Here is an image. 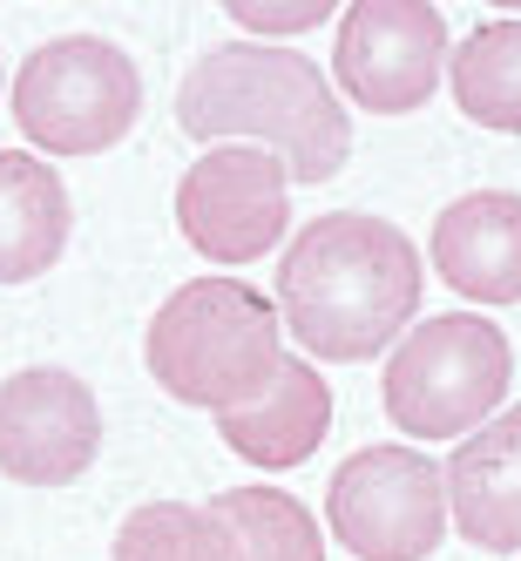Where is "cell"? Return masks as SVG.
I'll use <instances>...</instances> for the list:
<instances>
[{
	"label": "cell",
	"instance_id": "6da1fadb",
	"mask_svg": "<svg viewBox=\"0 0 521 561\" xmlns=\"http://www.w3.org/2000/svg\"><path fill=\"white\" fill-rule=\"evenodd\" d=\"M420 277V251L399 224L332 210L312 217L278 264V318L312 358L359 366L414 332Z\"/></svg>",
	"mask_w": 521,
	"mask_h": 561
},
{
	"label": "cell",
	"instance_id": "7a4b0ae2",
	"mask_svg": "<svg viewBox=\"0 0 521 561\" xmlns=\"http://www.w3.org/2000/svg\"><path fill=\"white\" fill-rule=\"evenodd\" d=\"M177 129L190 142H251L292 170V183H332L352 156V123L318 61L271 42H224L183 75Z\"/></svg>",
	"mask_w": 521,
	"mask_h": 561
},
{
	"label": "cell",
	"instance_id": "3957f363",
	"mask_svg": "<svg viewBox=\"0 0 521 561\" xmlns=\"http://www.w3.org/2000/svg\"><path fill=\"white\" fill-rule=\"evenodd\" d=\"M143 358L177 407L230 413L271 386L278 358H285V318L245 277H196L156 305Z\"/></svg>",
	"mask_w": 521,
	"mask_h": 561
},
{
	"label": "cell",
	"instance_id": "277c9868",
	"mask_svg": "<svg viewBox=\"0 0 521 561\" xmlns=\"http://www.w3.org/2000/svg\"><path fill=\"white\" fill-rule=\"evenodd\" d=\"M514 352L508 332L474 311H440L414 325L386 358V420L414 439H467L508 399Z\"/></svg>",
	"mask_w": 521,
	"mask_h": 561
},
{
	"label": "cell",
	"instance_id": "5b68a950",
	"mask_svg": "<svg viewBox=\"0 0 521 561\" xmlns=\"http://www.w3.org/2000/svg\"><path fill=\"white\" fill-rule=\"evenodd\" d=\"M143 115L136 61L102 34H61L34 48L14 75V123L48 156H102Z\"/></svg>",
	"mask_w": 521,
	"mask_h": 561
},
{
	"label": "cell",
	"instance_id": "8992f818",
	"mask_svg": "<svg viewBox=\"0 0 521 561\" xmlns=\"http://www.w3.org/2000/svg\"><path fill=\"white\" fill-rule=\"evenodd\" d=\"M326 520L359 561H427L448 535V473L420 447H359L326 488Z\"/></svg>",
	"mask_w": 521,
	"mask_h": 561
},
{
	"label": "cell",
	"instance_id": "52a82bcc",
	"mask_svg": "<svg viewBox=\"0 0 521 561\" xmlns=\"http://www.w3.org/2000/svg\"><path fill=\"white\" fill-rule=\"evenodd\" d=\"M177 230L211 264H251L292 230V170L271 149L217 142L177 183Z\"/></svg>",
	"mask_w": 521,
	"mask_h": 561
},
{
	"label": "cell",
	"instance_id": "ba28073f",
	"mask_svg": "<svg viewBox=\"0 0 521 561\" xmlns=\"http://www.w3.org/2000/svg\"><path fill=\"white\" fill-rule=\"evenodd\" d=\"M448 21L433 0H352L332 42L339 89L373 115H414L448 75Z\"/></svg>",
	"mask_w": 521,
	"mask_h": 561
},
{
	"label": "cell",
	"instance_id": "9c48e42d",
	"mask_svg": "<svg viewBox=\"0 0 521 561\" xmlns=\"http://www.w3.org/2000/svg\"><path fill=\"white\" fill-rule=\"evenodd\" d=\"M102 454L95 392L61 366H27L0 379V473L21 488H68Z\"/></svg>",
	"mask_w": 521,
	"mask_h": 561
},
{
	"label": "cell",
	"instance_id": "30bf717a",
	"mask_svg": "<svg viewBox=\"0 0 521 561\" xmlns=\"http://www.w3.org/2000/svg\"><path fill=\"white\" fill-rule=\"evenodd\" d=\"M440 285L474 305H521V196L467 190L433 217Z\"/></svg>",
	"mask_w": 521,
	"mask_h": 561
},
{
	"label": "cell",
	"instance_id": "8fae6325",
	"mask_svg": "<svg viewBox=\"0 0 521 561\" xmlns=\"http://www.w3.org/2000/svg\"><path fill=\"white\" fill-rule=\"evenodd\" d=\"M440 473L454 528L488 554H521V407H501L488 426H474Z\"/></svg>",
	"mask_w": 521,
	"mask_h": 561
},
{
	"label": "cell",
	"instance_id": "7c38bea8",
	"mask_svg": "<svg viewBox=\"0 0 521 561\" xmlns=\"http://www.w3.org/2000/svg\"><path fill=\"white\" fill-rule=\"evenodd\" d=\"M326 426H332V386L318 379L312 358H278L271 386L251 399V407L217 413L224 447L237 460L264 467V473H285V467L312 460L318 439H326Z\"/></svg>",
	"mask_w": 521,
	"mask_h": 561
},
{
	"label": "cell",
	"instance_id": "4fadbf2b",
	"mask_svg": "<svg viewBox=\"0 0 521 561\" xmlns=\"http://www.w3.org/2000/svg\"><path fill=\"white\" fill-rule=\"evenodd\" d=\"M68 183L55 163L27 149H0V285H27V277L55 271L68 251Z\"/></svg>",
	"mask_w": 521,
	"mask_h": 561
},
{
	"label": "cell",
	"instance_id": "5bb4252c",
	"mask_svg": "<svg viewBox=\"0 0 521 561\" xmlns=\"http://www.w3.org/2000/svg\"><path fill=\"white\" fill-rule=\"evenodd\" d=\"M448 82L467 123L521 136V21H480L448 55Z\"/></svg>",
	"mask_w": 521,
	"mask_h": 561
},
{
	"label": "cell",
	"instance_id": "9a60e30c",
	"mask_svg": "<svg viewBox=\"0 0 521 561\" xmlns=\"http://www.w3.org/2000/svg\"><path fill=\"white\" fill-rule=\"evenodd\" d=\"M211 514L230 528L237 561H326L312 507L292 501L285 488H230L211 501Z\"/></svg>",
	"mask_w": 521,
	"mask_h": 561
},
{
	"label": "cell",
	"instance_id": "2e32d148",
	"mask_svg": "<svg viewBox=\"0 0 521 561\" xmlns=\"http://www.w3.org/2000/svg\"><path fill=\"white\" fill-rule=\"evenodd\" d=\"M115 561H237V541L211 507L143 501L115 528Z\"/></svg>",
	"mask_w": 521,
	"mask_h": 561
},
{
	"label": "cell",
	"instance_id": "e0dca14e",
	"mask_svg": "<svg viewBox=\"0 0 521 561\" xmlns=\"http://www.w3.org/2000/svg\"><path fill=\"white\" fill-rule=\"evenodd\" d=\"M332 14V0H292V8H271V0H230V21L237 27H251V34H305Z\"/></svg>",
	"mask_w": 521,
	"mask_h": 561
}]
</instances>
